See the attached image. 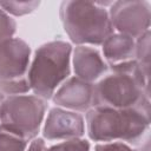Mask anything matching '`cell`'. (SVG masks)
<instances>
[{"label":"cell","instance_id":"6da1fadb","mask_svg":"<svg viewBox=\"0 0 151 151\" xmlns=\"http://www.w3.org/2000/svg\"><path fill=\"white\" fill-rule=\"evenodd\" d=\"M150 109L149 77L136 60L111 66V72L93 84L92 107Z\"/></svg>","mask_w":151,"mask_h":151},{"label":"cell","instance_id":"7a4b0ae2","mask_svg":"<svg viewBox=\"0 0 151 151\" xmlns=\"http://www.w3.org/2000/svg\"><path fill=\"white\" fill-rule=\"evenodd\" d=\"M150 126V109L94 106L86 113V131L99 143H138Z\"/></svg>","mask_w":151,"mask_h":151},{"label":"cell","instance_id":"3957f363","mask_svg":"<svg viewBox=\"0 0 151 151\" xmlns=\"http://www.w3.org/2000/svg\"><path fill=\"white\" fill-rule=\"evenodd\" d=\"M59 17L64 31L77 46L101 45L114 31L103 2L63 1Z\"/></svg>","mask_w":151,"mask_h":151},{"label":"cell","instance_id":"277c9868","mask_svg":"<svg viewBox=\"0 0 151 151\" xmlns=\"http://www.w3.org/2000/svg\"><path fill=\"white\" fill-rule=\"evenodd\" d=\"M72 45L63 40L42 44L34 53L28 70L31 91L37 97L52 99L58 87L70 78Z\"/></svg>","mask_w":151,"mask_h":151},{"label":"cell","instance_id":"5b68a950","mask_svg":"<svg viewBox=\"0 0 151 151\" xmlns=\"http://www.w3.org/2000/svg\"><path fill=\"white\" fill-rule=\"evenodd\" d=\"M46 109V100L35 94L8 96L0 106V124L29 142L38 136Z\"/></svg>","mask_w":151,"mask_h":151},{"label":"cell","instance_id":"8992f818","mask_svg":"<svg viewBox=\"0 0 151 151\" xmlns=\"http://www.w3.org/2000/svg\"><path fill=\"white\" fill-rule=\"evenodd\" d=\"M31 52L29 45L20 38H12L0 45V91L4 94L18 96L31 91Z\"/></svg>","mask_w":151,"mask_h":151},{"label":"cell","instance_id":"52a82bcc","mask_svg":"<svg viewBox=\"0 0 151 151\" xmlns=\"http://www.w3.org/2000/svg\"><path fill=\"white\" fill-rule=\"evenodd\" d=\"M113 29L133 39L150 31L151 6L145 0H120L112 2L109 9Z\"/></svg>","mask_w":151,"mask_h":151},{"label":"cell","instance_id":"ba28073f","mask_svg":"<svg viewBox=\"0 0 151 151\" xmlns=\"http://www.w3.org/2000/svg\"><path fill=\"white\" fill-rule=\"evenodd\" d=\"M84 133L85 120L80 113L57 106L48 111L42 127L45 139L64 142L81 138Z\"/></svg>","mask_w":151,"mask_h":151},{"label":"cell","instance_id":"9c48e42d","mask_svg":"<svg viewBox=\"0 0 151 151\" xmlns=\"http://www.w3.org/2000/svg\"><path fill=\"white\" fill-rule=\"evenodd\" d=\"M52 100L57 107L74 112H87L92 109L93 84L77 77H70L58 87Z\"/></svg>","mask_w":151,"mask_h":151},{"label":"cell","instance_id":"30bf717a","mask_svg":"<svg viewBox=\"0 0 151 151\" xmlns=\"http://www.w3.org/2000/svg\"><path fill=\"white\" fill-rule=\"evenodd\" d=\"M71 64L74 77L94 84L109 71L103 54L93 46H77L72 50Z\"/></svg>","mask_w":151,"mask_h":151},{"label":"cell","instance_id":"8fae6325","mask_svg":"<svg viewBox=\"0 0 151 151\" xmlns=\"http://www.w3.org/2000/svg\"><path fill=\"white\" fill-rule=\"evenodd\" d=\"M101 53L110 67L134 60L136 39L118 32H113L101 44Z\"/></svg>","mask_w":151,"mask_h":151},{"label":"cell","instance_id":"7c38bea8","mask_svg":"<svg viewBox=\"0 0 151 151\" xmlns=\"http://www.w3.org/2000/svg\"><path fill=\"white\" fill-rule=\"evenodd\" d=\"M150 31L136 39V57L134 60L139 65L145 76L149 77L150 70Z\"/></svg>","mask_w":151,"mask_h":151},{"label":"cell","instance_id":"4fadbf2b","mask_svg":"<svg viewBox=\"0 0 151 151\" xmlns=\"http://www.w3.org/2000/svg\"><path fill=\"white\" fill-rule=\"evenodd\" d=\"M28 140L0 124V151H25Z\"/></svg>","mask_w":151,"mask_h":151},{"label":"cell","instance_id":"5bb4252c","mask_svg":"<svg viewBox=\"0 0 151 151\" xmlns=\"http://www.w3.org/2000/svg\"><path fill=\"white\" fill-rule=\"evenodd\" d=\"M40 1H0V7L11 17H22L34 12Z\"/></svg>","mask_w":151,"mask_h":151},{"label":"cell","instance_id":"9a60e30c","mask_svg":"<svg viewBox=\"0 0 151 151\" xmlns=\"http://www.w3.org/2000/svg\"><path fill=\"white\" fill-rule=\"evenodd\" d=\"M17 32V22L8 13L0 7V45L13 38Z\"/></svg>","mask_w":151,"mask_h":151},{"label":"cell","instance_id":"2e32d148","mask_svg":"<svg viewBox=\"0 0 151 151\" xmlns=\"http://www.w3.org/2000/svg\"><path fill=\"white\" fill-rule=\"evenodd\" d=\"M47 151H91V149L90 143L86 139L76 138L52 145L47 149Z\"/></svg>","mask_w":151,"mask_h":151},{"label":"cell","instance_id":"e0dca14e","mask_svg":"<svg viewBox=\"0 0 151 151\" xmlns=\"http://www.w3.org/2000/svg\"><path fill=\"white\" fill-rule=\"evenodd\" d=\"M94 151H136L129 144L123 142H109L98 143L94 146Z\"/></svg>","mask_w":151,"mask_h":151},{"label":"cell","instance_id":"ac0fdd59","mask_svg":"<svg viewBox=\"0 0 151 151\" xmlns=\"http://www.w3.org/2000/svg\"><path fill=\"white\" fill-rule=\"evenodd\" d=\"M47 146L46 143L44 140V138H38L35 137L34 139H32L29 142V144L27 145L25 151H47Z\"/></svg>","mask_w":151,"mask_h":151},{"label":"cell","instance_id":"d6986e66","mask_svg":"<svg viewBox=\"0 0 151 151\" xmlns=\"http://www.w3.org/2000/svg\"><path fill=\"white\" fill-rule=\"evenodd\" d=\"M4 99H5V97H4V93L0 91V106H1V104H2V101H4Z\"/></svg>","mask_w":151,"mask_h":151}]
</instances>
